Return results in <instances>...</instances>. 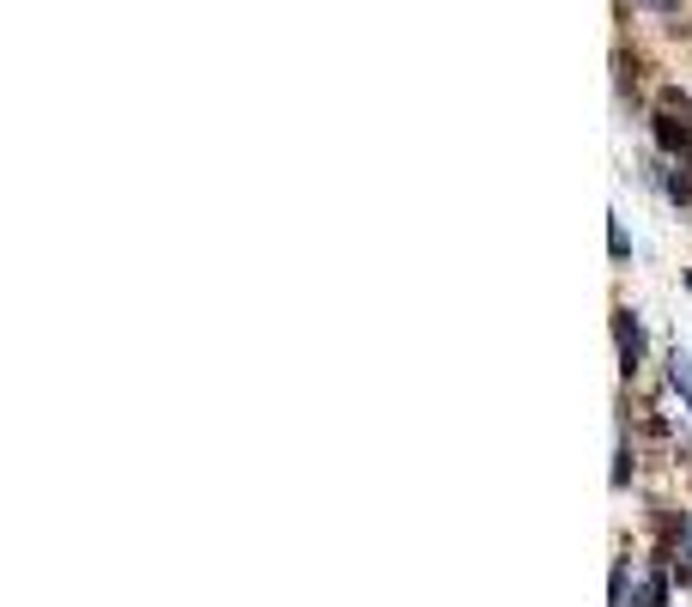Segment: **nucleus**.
<instances>
[{"instance_id": "nucleus-5", "label": "nucleus", "mask_w": 692, "mask_h": 607, "mask_svg": "<svg viewBox=\"0 0 692 607\" xmlns=\"http://www.w3.org/2000/svg\"><path fill=\"white\" fill-rule=\"evenodd\" d=\"M680 279H687V291H692V267H687V274H680Z\"/></svg>"}, {"instance_id": "nucleus-6", "label": "nucleus", "mask_w": 692, "mask_h": 607, "mask_svg": "<svg viewBox=\"0 0 692 607\" xmlns=\"http://www.w3.org/2000/svg\"><path fill=\"white\" fill-rule=\"evenodd\" d=\"M687 159H692V146H687Z\"/></svg>"}, {"instance_id": "nucleus-3", "label": "nucleus", "mask_w": 692, "mask_h": 607, "mask_svg": "<svg viewBox=\"0 0 692 607\" xmlns=\"http://www.w3.org/2000/svg\"><path fill=\"white\" fill-rule=\"evenodd\" d=\"M662 602H668V583L662 577H644L638 595H632V607H662Z\"/></svg>"}, {"instance_id": "nucleus-4", "label": "nucleus", "mask_w": 692, "mask_h": 607, "mask_svg": "<svg viewBox=\"0 0 692 607\" xmlns=\"http://www.w3.org/2000/svg\"><path fill=\"white\" fill-rule=\"evenodd\" d=\"M650 13H680V0H644Z\"/></svg>"}, {"instance_id": "nucleus-1", "label": "nucleus", "mask_w": 692, "mask_h": 607, "mask_svg": "<svg viewBox=\"0 0 692 607\" xmlns=\"http://www.w3.org/2000/svg\"><path fill=\"white\" fill-rule=\"evenodd\" d=\"M614 341H620V365H626V377H632L638 358H644V322L632 317V310H614Z\"/></svg>"}, {"instance_id": "nucleus-2", "label": "nucleus", "mask_w": 692, "mask_h": 607, "mask_svg": "<svg viewBox=\"0 0 692 607\" xmlns=\"http://www.w3.org/2000/svg\"><path fill=\"white\" fill-rule=\"evenodd\" d=\"M668 377H674L680 401H687V408H692V353H674V365H668Z\"/></svg>"}, {"instance_id": "nucleus-7", "label": "nucleus", "mask_w": 692, "mask_h": 607, "mask_svg": "<svg viewBox=\"0 0 692 607\" xmlns=\"http://www.w3.org/2000/svg\"><path fill=\"white\" fill-rule=\"evenodd\" d=\"M687 535H692V523H687Z\"/></svg>"}]
</instances>
